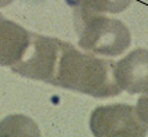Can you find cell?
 Wrapping results in <instances>:
<instances>
[{"instance_id":"9","label":"cell","mask_w":148,"mask_h":137,"mask_svg":"<svg viewBox=\"0 0 148 137\" xmlns=\"http://www.w3.org/2000/svg\"><path fill=\"white\" fill-rule=\"evenodd\" d=\"M14 0H0V8H3V7L8 6V4H11Z\"/></svg>"},{"instance_id":"4","label":"cell","mask_w":148,"mask_h":137,"mask_svg":"<svg viewBox=\"0 0 148 137\" xmlns=\"http://www.w3.org/2000/svg\"><path fill=\"white\" fill-rule=\"evenodd\" d=\"M62 43L64 42L57 38L32 33L28 50L11 69L21 76L51 85Z\"/></svg>"},{"instance_id":"2","label":"cell","mask_w":148,"mask_h":137,"mask_svg":"<svg viewBox=\"0 0 148 137\" xmlns=\"http://www.w3.org/2000/svg\"><path fill=\"white\" fill-rule=\"evenodd\" d=\"M69 4L73 8L75 31L79 36L80 49L107 57L121 55L129 49L132 36L122 21L105 17L103 13L86 10L75 3Z\"/></svg>"},{"instance_id":"3","label":"cell","mask_w":148,"mask_h":137,"mask_svg":"<svg viewBox=\"0 0 148 137\" xmlns=\"http://www.w3.org/2000/svg\"><path fill=\"white\" fill-rule=\"evenodd\" d=\"M90 129L96 137H143L148 125L137 115L129 104H112L97 107L91 112Z\"/></svg>"},{"instance_id":"7","label":"cell","mask_w":148,"mask_h":137,"mask_svg":"<svg viewBox=\"0 0 148 137\" xmlns=\"http://www.w3.org/2000/svg\"><path fill=\"white\" fill-rule=\"evenodd\" d=\"M69 3H75L86 10L96 13H111L118 14L126 10L130 6L132 0H68Z\"/></svg>"},{"instance_id":"8","label":"cell","mask_w":148,"mask_h":137,"mask_svg":"<svg viewBox=\"0 0 148 137\" xmlns=\"http://www.w3.org/2000/svg\"><path fill=\"white\" fill-rule=\"evenodd\" d=\"M137 115L144 123L148 125V93H143V96L138 98L136 105Z\"/></svg>"},{"instance_id":"5","label":"cell","mask_w":148,"mask_h":137,"mask_svg":"<svg viewBox=\"0 0 148 137\" xmlns=\"http://www.w3.org/2000/svg\"><path fill=\"white\" fill-rule=\"evenodd\" d=\"M115 78L129 94L148 93V49H136L115 62Z\"/></svg>"},{"instance_id":"1","label":"cell","mask_w":148,"mask_h":137,"mask_svg":"<svg viewBox=\"0 0 148 137\" xmlns=\"http://www.w3.org/2000/svg\"><path fill=\"white\" fill-rule=\"evenodd\" d=\"M51 85L105 98L118 96L122 89L115 78V62L82 53L71 43H62Z\"/></svg>"},{"instance_id":"6","label":"cell","mask_w":148,"mask_h":137,"mask_svg":"<svg viewBox=\"0 0 148 137\" xmlns=\"http://www.w3.org/2000/svg\"><path fill=\"white\" fill-rule=\"evenodd\" d=\"M32 33L13 21L0 17V65L13 66L21 61L31 45Z\"/></svg>"}]
</instances>
